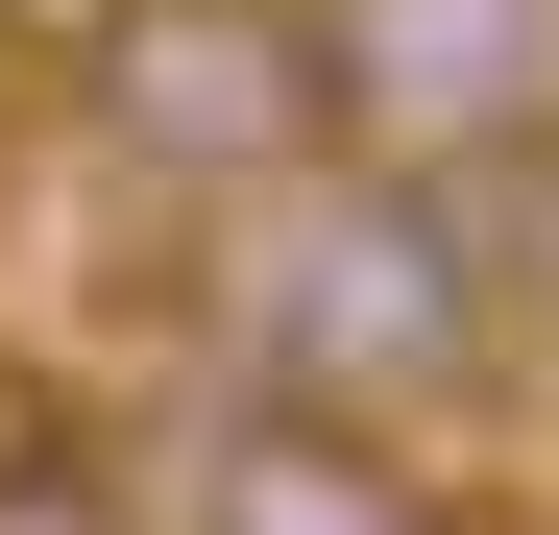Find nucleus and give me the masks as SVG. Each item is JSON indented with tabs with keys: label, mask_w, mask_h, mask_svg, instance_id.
<instances>
[{
	"label": "nucleus",
	"mask_w": 559,
	"mask_h": 535,
	"mask_svg": "<svg viewBox=\"0 0 559 535\" xmlns=\"http://www.w3.org/2000/svg\"><path fill=\"white\" fill-rule=\"evenodd\" d=\"M73 122H98V170H122V195H170V219H267V195H317V170H341L317 0H98Z\"/></svg>",
	"instance_id": "f03ea898"
},
{
	"label": "nucleus",
	"mask_w": 559,
	"mask_h": 535,
	"mask_svg": "<svg viewBox=\"0 0 559 535\" xmlns=\"http://www.w3.org/2000/svg\"><path fill=\"white\" fill-rule=\"evenodd\" d=\"M170 463L195 487H170L146 535H487L438 438H365V414H293V390H219Z\"/></svg>",
	"instance_id": "20e7f679"
},
{
	"label": "nucleus",
	"mask_w": 559,
	"mask_h": 535,
	"mask_svg": "<svg viewBox=\"0 0 559 535\" xmlns=\"http://www.w3.org/2000/svg\"><path fill=\"white\" fill-rule=\"evenodd\" d=\"M341 170H559V0H317Z\"/></svg>",
	"instance_id": "7ed1b4c3"
},
{
	"label": "nucleus",
	"mask_w": 559,
	"mask_h": 535,
	"mask_svg": "<svg viewBox=\"0 0 559 535\" xmlns=\"http://www.w3.org/2000/svg\"><path fill=\"white\" fill-rule=\"evenodd\" d=\"M0 535H146V487L98 438H0Z\"/></svg>",
	"instance_id": "39448f33"
},
{
	"label": "nucleus",
	"mask_w": 559,
	"mask_h": 535,
	"mask_svg": "<svg viewBox=\"0 0 559 535\" xmlns=\"http://www.w3.org/2000/svg\"><path fill=\"white\" fill-rule=\"evenodd\" d=\"M535 170H317L267 195V268H243V390L293 414H365V438H462L535 390Z\"/></svg>",
	"instance_id": "f257e3e1"
}]
</instances>
